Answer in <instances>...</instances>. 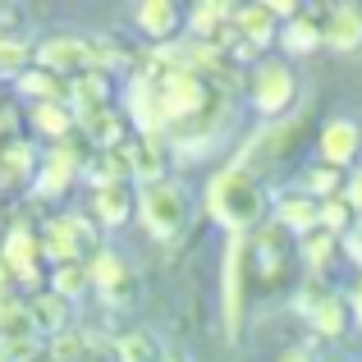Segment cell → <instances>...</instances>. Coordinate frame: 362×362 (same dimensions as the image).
<instances>
[{"label": "cell", "instance_id": "obj_1", "mask_svg": "<svg viewBox=\"0 0 362 362\" xmlns=\"http://www.w3.org/2000/svg\"><path fill=\"white\" fill-rule=\"evenodd\" d=\"M202 206L225 234L247 239V234H257L266 221H271L275 202H271V193H266V184L257 175H247L239 165H221L202 188Z\"/></svg>", "mask_w": 362, "mask_h": 362}, {"label": "cell", "instance_id": "obj_2", "mask_svg": "<svg viewBox=\"0 0 362 362\" xmlns=\"http://www.w3.org/2000/svg\"><path fill=\"white\" fill-rule=\"evenodd\" d=\"M138 221L156 243H175L193 221V193L184 179H160L151 188H138Z\"/></svg>", "mask_w": 362, "mask_h": 362}, {"label": "cell", "instance_id": "obj_3", "mask_svg": "<svg viewBox=\"0 0 362 362\" xmlns=\"http://www.w3.org/2000/svg\"><path fill=\"white\" fill-rule=\"evenodd\" d=\"M42 257L51 266H64V262H92L101 252V225L83 211H64V216H51L42 225Z\"/></svg>", "mask_w": 362, "mask_h": 362}, {"label": "cell", "instance_id": "obj_4", "mask_svg": "<svg viewBox=\"0 0 362 362\" xmlns=\"http://www.w3.org/2000/svg\"><path fill=\"white\" fill-rule=\"evenodd\" d=\"M298 92L303 83L289 60H262L252 69V78H247V106L275 124V119H289V110L298 106Z\"/></svg>", "mask_w": 362, "mask_h": 362}, {"label": "cell", "instance_id": "obj_5", "mask_svg": "<svg viewBox=\"0 0 362 362\" xmlns=\"http://www.w3.org/2000/svg\"><path fill=\"white\" fill-rule=\"evenodd\" d=\"M211 101H216V88L206 78H197L193 69H165L160 74V110H165L170 133L193 124Z\"/></svg>", "mask_w": 362, "mask_h": 362}, {"label": "cell", "instance_id": "obj_6", "mask_svg": "<svg viewBox=\"0 0 362 362\" xmlns=\"http://www.w3.org/2000/svg\"><path fill=\"white\" fill-rule=\"evenodd\" d=\"M247 239L230 234L225 239V262H221V312H225V335L239 339L243 330V312H247Z\"/></svg>", "mask_w": 362, "mask_h": 362}, {"label": "cell", "instance_id": "obj_7", "mask_svg": "<svg viewBox=\"0 0 362 362\" xmlns=\"http://www.w3.org/2000/svg\"><path fill=\"white\" fill-rule=\"evenodd\" d=\"M298 129H303L298 119H275V124H266L262 133H252V138L243 142V151H239V160H234V165L262 179L266 165H284V156L298 147Z\"/></svg>", "mask_w": 362, "mask_h": 362}, {"label": "cell", "instance_id": "obj_8", "mask_svg": "<svg viewBox=\"0 0 362 362\" xmlns=\"http://www.w3.org/2000/svg\"><path fill=\"white\" fill-rule=\"evenodd\" d=\"M33 64H37V69H46V74H55V78H64V83L78 78V74L97 69V55H92V37H74V33H64V37H46V42H37Z\"/></svg>", "mask_w": 362, "mask_h": 362}, {"label": "cell", "instance_id": "obj_9", "mask_svg": "<svg viewBox=\"0 0 362 362\" xmlns=\"http://www.w3.org/2000/svg\"><path fill=\"white\" fill-rule=\"evenodd\" d=\"M88 275H92V289H97L110 308H129V303L138 298V271H133V262L119 257L115 247H101L88 262Z\"/></svg>", "mask_w": 362, "mask_h": 362}, {"label": "cell", "instance_id": "obj_10", "mask_svg": "<svg viewBox=\"0 0 362 362\" xmlns=\"http://www.w3.org/2000/svg\"><path fill=\"white\" fill-rule=\"evenodd\" d=\"M317 156H321V165H335V170L362 165V124L349 115L326 119L317 133Z\"/></svg>", "mask_w": 362, "mask_h": 362}, {"label": "cell", "instance_id": "obj_11", "mask_svg": "<svg viewBox=\"0 0 362 362\" xmlns=\"http://www.w3.org/2000/svg\"><path fill=\"white\" fill-rule=\"evenodd\" d=\"M42 160H46V151L33 138H9L0 147V188H33Z\"/></svg>", "mask_w": 362, "mask_h": 362}, {"label": "cell", "instance_id": "obj_12", "mask_svg": "<svg viewBox=\"0 0 362 362\" xmlns=\"http://www.w3.org/2000/svg\"><path fill=\"white\" fill-rule=\"evenodd\" d=\"M88 216L101 225V230H119V225H129L133 216H138V188H133V184H101V188H92Z\"/></svg>", "mask_w": 362, "mask_h": 362}, {"label": "cell", "instance_id": "obj_13", "mask_svg": "<svg viewBox=\"0 0 362 362\" xmlns=\"http://www.w3.org/2000/svg\"><path fill=\"white\" fill-rule=\"evenodd\" d=\"M271 221L280 225L284 234H293V239H308V234H317L321 230V202H312L308 193H280L275 197V206H271Z\"/></svg>", "mask_w": 362, "mask_h": 362}, {"label": "cell", "instance_id": "obj_14", "mask_svg": "<svg viewBox=\"0 0 362 362\" xmlns=\"http://www.w3.org/2000/svg\"><path fill=\"white\" fill-rule=\"evenodd\" d=\"M133 23H138V33L147 37L151 46H170L179 37V28H184V9H179L175 0H142V5L133 9Z\"/></svg>", "mask_w": 362, "mask_h": 362}, {"label": "cell", "instance_id": "obj_15", "mask_svg": "<svg viewBox=\"0 0 362 362\" xmlns=\"http://www.w3.org/2000/svg\"><path fill=\"white\" fill-rule=\"evenodd\" d=\"M129 165H133V188H151L170 179V151L160 138H129Z\"/></svg>", "mask_w": 362, "mask_h": 362}, {"label": "cell", "instance_id": "obj_16", "mask_svg": "<svg viewBox=\"0 0 362 362\" xmlns=\"http://www.w3.org/2000/svg\"><path fill=\"white\" fill-rule=\"evenodd\" d=\"M321 37H326V51H358L362 46V9L358 5H335L321 14Z\"/></svg>", "mask_w": 362, "mask_h": 362}, {"label": "cell", "instance_id": "obj_17", "mask_svg": "<svg viewBox=\"0 0 362 362\" xmlns=\"http://www.w3.org/2000/svg\"><path fill=\"white\" fill-rule=\"evenodd\" d=\"M0 262L14 271V280L23 271H37V266L46 262V257H42V234L28 230V225H9V230H5V243H0Z\"/></svg>", "mask_w": 362, "mask_h": 362}, {"label": "cell", "instance_id": "obj_18", "mask_svg": "<svg viewBox=\"0 0 362 362\" xmlns=\"http://www.w3.org/2000/svg\"><path fill=\"white\" fill-rule=\"evenodd\" d=\"M110 97H115V83H110L106 69H88V74H78V78H69V106H74V115H92V110L115 106Z\"/></svg>", "mask_w": 362, "mask_h": 362}, {"label": "cell", "instance_id": "obj_19", "mask_svg": "<svg viewBox=\"0 0 362 362\" xmlns=\"http://www.w3.org/2000/svg\"><path fill=\"white\" fill-rule=\"evenodd\" d=\"M230 23L239 28V37L252 46V51H271V46L280 42V23L271 18V9H266V5H234Z\"/></svg>", "mask_w": 362, "mask_h": 362}, {"label": "cell", "instance_id": "obj_20", "mask_svg": "<svg viewBox=\"0 0 362 362\" xmlns=\"http://www.w3.org/2000/svg\"><path fill=\"white\" fill-rule=\"evenodd\" d=\"M280 46L289 60H303V55H317L321 46H326V37H321V18L317 14H308L303 9L298 18H289V23H280Z\"/></svg>", "mask_w": 362, "mask_h": 362}, {"label": "cell", "instance_id": "obj_21", "mask_svg": "<svg viewBox=\"0 0 362 362\" xmlns=\"http://www.w3.org/2000/svg\"><path fill=\"white\" fill-rule=\"evenodd\" d=\"M28 119H33V129L42 133L51 147L78 138V115H74L69 101H46V106H33V110H28Z\"/></svg>", "mask_w": 362, "mask_h": 362}, {"label": "cell", "instance_id": "obj_22", "mask_svg": "<svg viewBox=\"0 0 362 362\" xmlns=\"http://www.w3.org/2000/svg\"><path fill=\"white\" fill-rule=\"evenodd\" d=\"M28 312H33V326H37V335H42V339H55V335H64V330H74L69 326L74 303H64L60 293H51V289L33 293V298H28Z\"/></svg>", "mask_w": 362, "mask_h": 362}, {"label": "cell", "instance_id": "obj_23", "mask_svg": "<svg viewBox=\"0 0 362 362\" xmlns=\"http://www.w3.org/2000/svg\"><path fill=\"white\" fill-rule=\"evenodd\" d=\"M14 88H18V97H28L33 106H46V101H69V83L55 78V74H46V69H37V64L18 74Z\"/></svg>", "mask_w": 362, "mask_h": 362}, {"label": "cell", "instance_id": "obj_24", "mask_svg": "<svg viewBox=\"0 0 362 362\" xmlns=\"http://www.w3.org/2000/svg\"><path fill=\"white\" fill-rule=\"evenodd\" d=\"M230 14H234V5H221V0H197V5L184 14V28H188L193 42H211V37L230 23Z\"/></svg>", "mask_w": 362, "mask_h": 362}, {"label": "cell", "instance_id": "obj_25", "mask_svg": "<svg viewBox=\"0 0 362 362\" xmlns=\"http://www.w3.org/2000/svg\"><path fill=\"white\" fill-rule=\"evenodd\" d=\"M0 339L5 344H28V339H42L33 326V312H28V298H0Z\"/></svg>", "mask_w": 362, "mask_h": 362}, {"label": "cell", "instance_id": "obj_26", "mask_svg": "<svg viewBox=\"0 0 362 362\" xmlns=\"http://www.w3.org/2000/svg\"><path fill=\"white\" fill-rule=\"evenodd\" d=\"M308 326H312V335H321V339H344V335H349V326H354L344 293H339V289L330 293V298H326V303H321V308L308 317Z\"/></svg>", "mask_w": 362, "mask_h": 362}, {"label": "cell", "instance_id": "obj_27", "mask_svg": "<svg viewBox=\"0 0 362 362\" xmlns=\"http://www.w3.org/2000/svg\"><path fill=\"white\" fill-rule=\"evenodd\" d=\"M115 358L119 362H160L165 349H160V339L151 335L147 326H133V330H124V335H115Z\"/></svg>", "mask_w": 362, "mask_h": 362}, {"label": "cell", "instance_id": "obj_28", "mask_svg": "<svg viewBox=\"0 0 362 362\" xmlns=\"http://www.w3.org/2000/svg\"><path fill=\"white\" fill-rule=\"evenodd\" d=\"M298 252H303L308 275H321V280H326L330 266H335V257H339V239H335V234H326V230H317V234H308V239L298 243Z\"/></svg>", "mask_w": 362, "mask_h": 362}, {"label": "cell", "instance_id": "obj_29", "mask_svg": "<svg viewBox=\"0 0 362 362\" xmlns=\"http://www.w3.org/2000/svg\"><path fill=\"white\" fill-rule=\"evenodd\" d=\"M344 179H349V170H335V165H312L308 175H303V184H298V193H308L312 202H330V197H344Z\"/></svg>", "mask_w": 362, "mask_h": 362}, {"label": "cell", "instance_id": "obj_30", "mask_svg": "<svg viewBox=\"0 0 362 362\" xmlns=\"http://www.w3.org/2000/svg\"><path fill=\"white\" fill-rule=\"evenodd\" d=\"M46 289L60 293L64 303H78L83 293L92 289V275H88V262H64V266H51V280Z\"/></svg>", "mask_w": 362, "mask_h": 362}, {"label": "cell", "instance_id": "obj_31", "mask_svg": "<svg viewBox=\"0 0 362 362\" xmlns=\"http://www.w3.org/2000/svg\"><path fill=\"white\" fill-rule=\"evenodd\" d=\"M358 225V216L349 211V202L344 197H330V202H321V230L326 234H335V239H344L349 230Z\"/></svg>", "mask_w": 362, "mask_h": 362}, {"label": "cell", "instance_id": "obj_32", "mask_svg": "<svg viewBox=\"0 0 362 362\" xmlns=\"http://www.w3.org/2000/svg\"><path fill=\"white\" fill-rule=\"evenodd\" d=\"M23 69H33V51H28L18 37H5V33H0V74L18 78Z\"/></svg>", "mask_w": 362, "mask_h": 362}, {"label": "cell", "instance_id": "obj_33", "mask_svg": "<svg viewBox=\"0 0 362 362\" xmlns=\"http://www.w3.org/2000/svg\"><path fill=\"white\" fill-rule=\"evenodd\" d=\"M330 293H335V289H330L321 275H308V280H303V289H298V298H293V308H298L303 317H312V312H317L321 303L330 298Z\"/></svg>", "mask_w": 362, "mask_h": 362}, {"label": "cell", "instance_id": "obj_34", "mask_svg": "<svg viewBox=\"0 0 362 362\" xmlns=\"http://www.w3.org/2000/svg\"><path fill=\"white\" fill-rule=\"evenodd\" d=\"M78 362H119L115 358V339H101V335H92V330H83Z\"/></svg>", "mask_w": 362, "mask_h": 362}, {"label": "cell", "instance_id": "obj_35", "mask_svg": "<svg viewBox=\"0 0 362 362\" xmlns=\"http://www.w3.org/2000/svg\"><path fill=\"white\" fill-rule=\"evenodd\" d=\"M344 202H349V211L362 221V165L349 170V179H344Z\"/></svg>", "mask_w": 362, "mask_h": 362}, {"label": "cell", "instance_id": "obj_36", "mask_svg": "<svg viewBox=\"0 0 362 362\" xmlns=\"http://www.w3.org/2000/svg\"><path fill=\"white\" fill-rule=\"evenodd\" d=\"M339 252H344L349 257V262H354L358 266V271H362V221L354 225V230H349L344 234V239H339Z\"/></svg>", "mask_w": 362, "mask_h": 362}, {"label": "cell", "instance_id": "obj_37", "mask_svg": "<svg viewBox=\"0 0 362 362\" xmlns=\"http://www.w3.org/2000/svg\"><path fill=\"white\" fill-rule=\"evenodd\" d=\"M344 303H349V317H354V326L362 330V280L344 289Z\"/></svg>", "mask_w": 362, "mask_h": 362}, {"label": "cell", "instance_id": "obj_38", "mask_svg": "<svg viewBox=\"0 0 362 362\" xmlns=\"http://www.w3.org/2000/svg\"><path fill=\"white\" fill-rule=\"evenodd\" d=\"M280 362H317V354H312V344H293L280 354Z\"/></svg>", "mask_w": 362, "mask_h": 362}, {"label": "cell", "instance_id": "obj_39", "mask_svg": "<svg viewBox=\"0 0 362 362\" xmlns=\"http://www.w3.org/2000/svg\"><path fill=\"white\" fill-rule=\"evenodd\" d=\"M0 362H9V344H5V339H0Z\"/></svg>", "mask_w": 362, "mask_h": 362}, {"label": "cell", "instance_id": "obj_40", "mask_svg": "<svg viewBox=\"0 0 362 362\" xmlns=\"http://www.w3.org/2000/svg\"><path fill=\"white\" fill-rule=\"evenodd\" d=\"M160 362H188V358H179V354H165V358H160Z\"/></svg>", "mask_w": 362, "mask_h": 362}]
</instances>
